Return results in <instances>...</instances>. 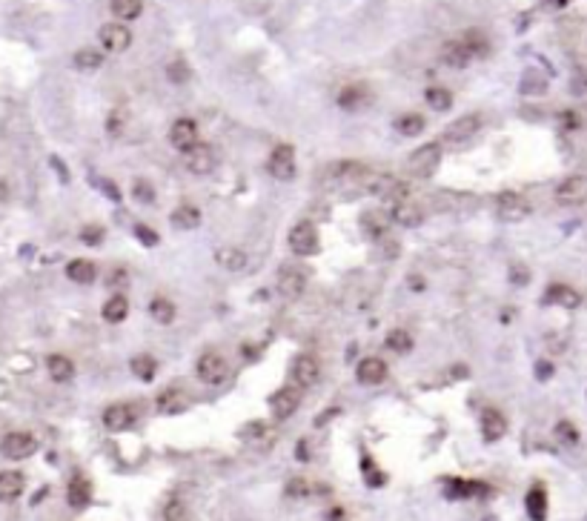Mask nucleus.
<instances>
[{
	"label": "nucleus",
	"mask_w": 587,
	"mask_h": 521,
	"mask_svg": "<svg viewBox=\"0 0 587 521\" xmlns=\"http://www.w3.org/2000/svg\"><path fill=\"white\" fill-rule=\"evenodd\" d=\"M438 163H441V147L438 144H424V147H418L410 155L407 172L415 175V178H430L438 169Z\"/></svg>",
	"instance_id": "obj_1"
},
{
	"label": "nucleus",
	"mask_w": 587,
	"mask_h": 521,
	"mask_svg": "<svg viewBox=\"0 0 587 521\" xmlns=\"http://www.w3.org/2000/svg\"><path fill=\"white\" fill-rule=\"evenodd\" d=\"M0 453H3V458H9V461L32 458L38 453V438L29 436V433H9V436H3V441H0Z\"/></svg>",
	"instance_id": "obj_2"
},
{
	"label": "nucleus",
	"mask_w": 587,
	"mask_h": 521,
	"mask_svg": "<svg viewBox=\"0 0 587 521\" xmlns=\"http://www.w3.org/2000/svg\"><path fill=\"white\" fill-rule=\"evenodd\" d=\"M195 372H198V378H201L204 384L218 387V384H224V381H226V375H229V364L221 358L218 352H206V355H201V358H198Z\"/></svg>",
	"instance_id": "obj_3"
},
{
	"label": "nucleus",
	"mask_w": 587,
	"mask_h": 521,
	"mask_svg": "<svg viewBox=\"0 0 587 521\" xmlns=\"http://www.w3.org/2000/svg\"><path fill=\"white\" fill-rule=\"evenodd\" d=\"M267 169H270V175L275 181H292L295 178V149L290 144H278L270 152Z\"/></svg>",
	"instance_id": "obj_4"
},
{
	"label": "nucleus",
	"mask_w": 587,
	"mask_h": 521,
	"mask_svg": "<svg viewBox=\"0 0 587 521\" xmlns=\"http://www.w3.org/2000/svg\"><path fill=\"white\" fill-rule=\"evenodd\" d=\"M290 249L301 258H307V255H315L318 252V229L315 224L310 221H301L290 229Z\"/></svg>",
	"instance_id": "obj_5"
},
{
	"label": "nucleus",
	"mask_w": 587,
	"mask_h": 521,
	"mask_svg": "<svg viewBox=\"0 0 587 521\" xmlns=\"http://www.w3.org/2000/svg\"><path fill=\"white\" fill-rule=\"evenodd\" d=\"M98 40L109 55H121L132 46V32L124 26V23H104L101 32H98Z\"/></svg>",
	"instance_id": "obj_6"
},
{
	"label": "nucleus",
	"mask_w": 587,
	"mask_h": 521,
	"mask_svg": "<svg viewBox=\"0 0 587 521\" xmlns=\"http://www.w3.org/2000/svg\"><path fill=\"white\" fill-rule=\"evenodd\" d=\"M496 215L502 221H524L530 215V204L519 192H502L496 198Z\"/></svg>",
	"instance_id": "obj_7"
},
{
	"label": "nucleus",
	"mask_w": 587,
	"mask_h": 521,
	"mask_svg": "<svg viewBox=\"0 0 587 521\" xmlns=\"http://www.w3.org/2000/svg\"><path fill=\"white\" fill-rule=\"evenodd\" d=\"M170 144L178 152H190L192 147H198V124L192 117H178L170 129Z\"/></svg>",
	"instance_id": "obj_8"
},
{
	"label": "nucleus",
	"mask_w": 587,
	"mask_h": 521,
	"mask_svg": "<svg viewBox=\"0 0 587 521\" xmlns=\"http://www.w3.org/2000/svg\"><path fill=\"white\" fill-rule=\"evenodd\" d=\"M556 201L561 206H576L587 201V178L584 175H570L556 186Z\"/></svg>",
	"instance_id": "obj_9"
},
{
	"label": "nucleus",
	"mask_w": 587,
	"mask_h": 521,
	"mask_svg": "<svg viewBox=\"0 0 587 521\" xmlns=\"http://www.w3.org/2000/svg\"><path fill=\"white\" fill-rule=\"evenodd\" d=\"M138 421V410L129 407V404H112L104 410V427L112 430V433H124V430H132Z\"/></svg>",
	"instance_id": "obj_10"
},
{
	"label": "nucleus",
	"mask_w": 587,
	"mask_h": 521,
	"mask_svg": "<svg viewBox=\"0 0 587 521\" xmlns=\"http://www.w3.org/2000/svg\"><path fill=\"white\" fill-rule=\"evenodd\" d=\"M301 407V390L298 387H281L272 398H270V410L278 421H284L290 418L295 410Z\"/></svg>",
	"instance_id": "obj_11"
},
{
	"label": "nucleus",
	"mask_w": 587,
	"mask_h": 521,
	"mask_svg": "<svg viewBox=\"0 0 587 521\" xmlns=\"http://www.w3.org/2000/svg\"><path fill=\"white\" fill-rule=\"evenodd\" d=\"M215 163H218L215 152L209 149V147H204V144L192 147L190 152H183V167L190 169L192 175H209V172L215 169Z\"/></svg>",
	"instance_id": "obj_12"
},
{
	"label": "nucleus",
	"mask_w": 587,
	"mask_h": 521,
	"mask_svg": "<svg viewBox=\"0 0 587 521\" xmlns=\"http://www.w3.org/2000/svg\"><path fill=\"white\" fill-rule=\"evenodd\" d=\"M318 378H321V367L313 355H298V358L292 361V381L298 384V390L315 387Z\"/></svg>",
	"instance_id": "obj_13"
},
{
	"label": "nucleus",
	"mask_w": 587,
	"mask_h": 521,
	"mask_svg": "<svg viewBox=\"0 0 587 521\" xmlns=\"http://www.w3.org/2000/svg\"><path fill=\"white\" fill-rule=\"evenodd\" d=\"M479 129H481V117L479 115H464L444 129V140H447V144H464V140L476 138Z\"/></svg>",
	"instance_id": "obj_14"
},
{
	"label": "nucleus",
	"mask_w": 587,
	"mask_h": 521,
	"mask_svg": "<svg viewBox=\"0 0 587 521\" xmlns=\"http://www.w3.org/2000/svg\"><path fill=\"white\" fill-rule=\"evenodd\" d=\"M304 290H307V275L298 267H284L278 272V292L284 298H298Z\"/></svg>",
	"instance_id": "obj_15"
},
{
	"label": "nucleus",
	"mask_w": 587,
	"mask_h": 521,
	"mask_svg": "<svg viewBox=\"0 0 587 521\" xmlns=\"http://www.w3.org/2000/svg\"><path fill=\"white\" fill-rule=\"evenodd\" d=\"M390 226H392V215H390V212L370 209V212H364V215H361V229L370 235V238H375V241L384 238Z\"/></svg>",
	"instance_id": "obj_16"
},
{
	"label": "nucleus",
	"mask_w": 587,
	"mask_h": 521,
	"mask_svg": "<svg viewBox=\"0 0 587 521\" xmlns=\"http://www.w3.org/2000/svg\"><path fill=\"white\" fill-rule=\"evenodd\" d=\"M504 433H507V421H504V415H502L496 407H487V410L481 413V436H484V441L493 444V441L504 438Z\"/></svg>",
	"instance_id": "obj_17"
},
{
	"label": "nucleus",
	"mask_w": 587,
	"mask_h": 521,
	"mask_svg": "<svg viewBox=\"0 0 587 521\" xmlns=\"http://www.w3.org/2000/svg\"><path fill=\"white\" fill-rule=\"evenodd\" d=\"M441 60L453 69H464L470 60H473V52L467 49V43L461 38H456V40H447L441 46Z\"/></svg>",
	"instance_id": "obj_18"
},
{
	"label": "nucleus",
	"mask_w": 587,
	"mask_h": 521,
	"mask_svg": "<svg viewBox=\"0 0 587 521\" xmlns=\"http://www.w3.org/2000/svg\"><path fill=\"white\" fill-rule=\"evenodd\" d=\"M356 375H358L361 384L375 387V384H381L387 378V364L381 358H361L358 367H356Z\"/></svg>",
	"instance_id": "obj_19"
},
{
	"label": "nucleus",
	"mask_w": 587,
	"mask_h": 521,
	"mask_svg": "<svg viewBox=\"0 0 587 521\" xmlns=\"http://www.w3.org/2000/svg\"><path fill=\"white\" fill-rule=\"evenodd\" d=\"M367 104H370V89L364 83H349L338 92V106L341 109L356 112V109H364Z\"/></svg>",
	"instance_id": "obj_20"
},
{
	"label": "nucleus",
	"mask_w": 587,
	"mask_h": 521,
	"mask_svg": "<svg viewBox=\"0 0 587 521\" xmlns=\"http://www.w3.org/2000/svg\"><path fill=\"white\" fill-rule=\"evenodd\" d=\"M155 410H158L160 415H178V413L186 410V395H183L181 390H175V387L163 390V392L155 398Z\"/></svg>",
	"instance_id": "obj_21"
},
{
	"label": "nucleus",
	"mask_w": 587,
	"mask_h": 521,
	"mask_svg": "<svg viewBox=\"0 0 587 521\" xmlns=\"http://www.w3.org/2000/svg\"><path fill=\"white\" fill-rule=\"evenodd\" d=\"M545 301L556 304V306H565V310H576V306L581 304V295L573 287H568V283H553V287L545 292Z\"/></svg>",
	"instance_id": "obj_22"
},
{
	"label": "nucleus",
	"mask_w": 587,
	"mask_h": 521,
	"mask_svg": "<svg viewBox=\"0 0 587 521\" xmlns=\"http://www.w3.org/2000/svg\"><path fill=\"white\" fill-rule=\"evenodd\" d=\"M26 487V479L17 470H3L0 472V502H15Z\"/></svg>",
	"instance_id": "obj_23"
},
{
	"label": "nucleus",
	"mask_w": 587,
	"mask_h": 521,
	"mask_svg": "<svg viewBox=\"0 0 587 521\" xmlns=\"http://www.w3.org/2000/svg\"><path fill=\"white\" fill-rule=\"evenodd\" d=\"M66 275H69V281H75V283H92L98 278V267H95V260L75 258V260H69Z\"/></svg>",
	"instance_id": "obj_24"
},
{
	"label": "nucleus",
	"mask_w": 587,
	"mask_h": 521,
	"mask_svg": "<svg viewBox=\"0 0 587 521\" xmlns=\"http://www.w3.org/2000/svg\"><path fill=\"white\" fill-rule=\"evenodd\" d=\"M390 215H392V224H402V226H418L421 221H424V212H421V206H415L410 201L395 204Z\"/></svg>",
	"instance_id": "obj_25"
},
{
	"label": "nucleus",
	"mask_w": 587,
	"mask_h": 521,
	"mask_svg": "<svg viewBox=\"0 0 587 521\" xmlns=\"http://www.w3.org/2000/svg\"><path fill=\"white\" fill-rule=\"evenodd\" d=\"M89 499H92L89 481H86L83 476H75L72 481H69V487H66V502H69V507L83 510V507L89 504Z\"/></svg>",
	"instance_id": "obj_26"
},
{
	"label": "nucleus",
	"mask_w": 587,
	"mask_h": 521,
	"mask_svg": "<svg viewBox=\"0 0 587 521\" xmlns=\"http://www.w3.org/2000/svg\"><path fill=\"white\" fill-rule=\"evenodd\" d=\"M201 209L198 206H192V204H183V206H178L175 212H172V226L175 229H186V232H192V229H198L201 226Z\"/></svg>",
	"instance_id": "obj_27"
},
{
	"label": "nucleus",
	"mask_w": 587,
	"mask_h": 521,
	"mask_svg": "<svg viewBox=\"0 0 587 521\" xmlns=\"http://www.w3.org/2000/svg\"><path fill=\"white\" fill-rule=\"evenodd\" d=\"M524 504H527V515H530L533 521H545V518H547V493H545L542 484L530 487Z\"/></svg>",
	"instance_id": "obj_28"
},
{
	"label": "nucleus",
	"mask_w": 587,
	"mask_h": 521,
	"mask_svg": "<svg viewBox=\"0 0 587 521\" xmlns=\"http://www.w3.org/2000/svg\"><path fill=\"white\" fill-rule=\"evenodd\" d=\"M46 372L52 375V381H72L75 378V364L72 358H66V355H49V361H46Z\"/></svg>",
	"instance_id": "obj_29"
},
{
	"label": "nucleus",
	"mask_w": 587,
	"mask_h": 521,
	"mask_svg": "<svg viewBox=\"0 0 587 521\" xmlns=\"http://www.w3.org/2000/svg\"><path fill=\"white\" fill-rule=\"evenodd\" d=\"M215 258H218V264L224 270H229V272H241L249 264V255L244 249H238V247H224V249H218Z\"/></svg>",
	"instance_id": "obj_30"
},
{
	"label": "nucleus",
	"mask_w": 587,
	"mask_h": 521,
	"mask_svg": "<svg viewBox=\"0 0 587 521\" xmlns=\"http://www.w3.org/2000/svg\"><path fill=\"white\" fill-rule=\"evenodd\" d=\"M447 495H450V499H473V495H490V487L481 484V481H461V479H456L450 484Z\"/></svg>",
	"instance_id": "obj_31"
},
{
	"label": "nucleus",
	"mask_w": 587,
	"mask_h": 521,
	"mask_svg": "<svg viewBox=\"0 0 587 521\" xmlns=\"http://www.w3.org/2000/svg\"><path fill=\"white\" fill-rule=\"evenodd\" d=\"M126 315H129V301H126V295H112V298L104 304V318H106L109 324H121Z\"/></svg>",
	"instance_id": "obj_32"
},
{
	"label": "nucleus",
	"mask_w": 587,
	"mask_h": 521,
	"mask_svg": "<svg viewBox=\"0 0 587 521\" xmlns=\"http://www.w3.org/2000/svg\"><path fill=\"white\" fill-rule=\"evenodd\" d=\"M109 9L117 20H135L144 12V0H112Z\"/></svg>",
	"instance_id": "obj_33"
},
{
	"label": "nucleus",
	"mask_w": 587,
	"mask_h": 521,
	"mask_svg": "<svg viewBox=\"0 0 587 521\" xmlns=\"http://www.w3.org/2000/svg\"><path fill=\"white\" fill-rule=\"evenodd\" d=\"M129 370H132V375L140 378V381H152L155 372H158V364H155L152 355H135V358L129 361Z\"/></svg>",
	"instance_id": "obj_34"
},
{
	"label": "nucleus",
	"mask_w": 587,
	"mask_h": 521,
	"mask_svg": "<svg viewBox=\"0 0 587 521\" xmlns=\"http://www.w3.org/2000/svg\"><path fill=\"white\" fill-rule=\"evenodd\" d=\"M424 98H427L430 109H436V112H447V109L453 106V92L444 89V86H430V89L424 92Z\"/></svg>",
	"instance_id": "obj_35"
},
{
	"label": "nucleus",
	"mask_w": 587,
	"mask_h": 521,
	"mask_svg": "<svg viewBox=\"0 0 587 521\" xmlns=\"http://www.w3.org/2000/svg\"><path fill=\"white\" fill-rule=\"evenodd\" d=\"M424 126H427L424 117H421V115H413V112H410V115H402V117H395V129L402 132V135H407V138L421 135V132H424Z\"/></svg>",
	"instance_id": "obj_36"
},
{
	"label": "nucleus",
	"mask_w": 587,
	"mask_h": 521,
	"mask_svg": "<svg viewBox=\"0 0 587 521\" xmlns=\"http://www.w3.org/2000/svg\"><path fill=\"white\" fill-rule=\"evenodd\" d=\"M149 313H152V318H155L158 324H172V321H175V315H178L175 304H172V301H167V298H155V301L149 304Z\"/></svg>",
	"instance_id": "obj_37"
},
{
	"label": "nucleus",
	"mask_w": 587,
	"mask_h": 521,
	"mask_svg": "<svg viewBox=\"0 0 587 521\" xmlns=\"http://www.w3.org/2000/svg\"><path fill=\"white\" fill-rule=\"evenodd\" d=\"M387 349L390 352H398V355H404L413 349V336L407 333V329H392V333L387 336Z\"/></svg>",
	"instance_id": "obj_38"
},
{
	"label": "nucleus",
	"mask_w": 587,
	"mask_h": 521,
	"mask_svg": "<svg viewBox=\"0 0 587 521\" xmlns=\"http://www.w3.org/2000/svg\"><path fill=\"white\" fill-rule=\"evenodd\" d=\"M104 63V55L95 52V49H78L75 52V66L78 69H86V72H92V69H98Z\"/></svg>",
	"instance_id": "obj_39"
},
{
	"label": "nucleus",
	"mask_w": 587,
	"mask_h": 521,
	"mask_svg": "<svg viewBox=\"0 0 587 521\" xmlns=\"http://www.w3.org/2000/svg\"><path fill=\"white\" fill-rule=\"evenodd\" d=\"M163 521H190V510L181 499H172L163 504Z\"/></svg>",
	"instance_id": "obj_40"
},
{
	"label": "nucleus",
	"mask_w": 587,
	"mask_h": 521,
	"mask_svg": "<svg viewBox=\"0 0 587 521\" xmlns=\"http://www.w3.org/2000/svg\"><path fill=\"white\" fill-rule=\"evenodd\" d=\"M556 438L561 444H568V447H576L579 444V430H576V424L573 421H559L556 424Z\"/></svg>",
	"instance_id": "obj_41"
},
{
	"label": "nucleus",
	"mask_w": 587,
	"mask_h": 521,
	"mask_svg": "<svg viewBox=\"0 0 587 521\" xmlns=\"http://www.w3.org/2000/svg\"><path fill=\"white\" fill-rule=\"evenodd\" d=\"M315 487L307 481V479H290L287 481V495H292V499H307V495H313Z\"/></svg>",
	"instance_id": "obj_42"
},
{
	"label": "nucleus",
	"mask_w": 587,
	"mask_h": 521,
	"mask_svg": "<svg viewBox=\"0 0 587 521\" xmlns=\"http://www.w3.org/2000/svg\"><path fill=\"white\" fill-rule=\"evenodd\" d=\"M167 75L172 83H186L190 81V66H186V60H172L170 69H167Z\"/></svg>",
	"instance_id": "obj_43"
},
{
	"label": "nucleus",
	"mask_w": 587,
	"mask_h": 521,
	"mask_svg": "<svg viewBox=\"0 0 587 521\" xmlns=\"http://www.w3.org/2000/svg\"><path fill=\"white\" fill-rule=\"evenodd\" d=\"M126 126V112L124 109H115L109 117H106V132L109 135H121Z\"/></svg>",
	"instance_id": "obj_44"
},
{
	"label": "nucleus",
	"mask_w": 587,
	"mask_h": 521,
	"mask_svg": "<svg viewBox=\"0 0 587 521\" xmlns=\"http://www.w3.org/2000/svg\"><path fill=\"white\" fill-rule=\"evenodd\" d=\"M547 89V81L545 78H538V75H527L522 81V92L524 94H538V92H545Z\"/></svg>",
	"instance_id": "obj_45"
},
{
	"label": "nucleus",
	"mask_w": 587,
	"mask_h": 521,
	"mask_svg": "<svg viewBox=\"0 0 587 521\" xmlns=\"http://www.w3.org/2000/svg\"><path fill=\"white\" fill-rule=\"evenodd\" d=\"M81 241L89 244V247H98L104 241V229L101 226H83L81 229Z\"/></svg>",
	"instance_id": "obj_46"
},
{
	"label": "nucleus",
	"mask_w": 587,
	"mask_h": 521,
	"mask_svg": "<svg viewBox=\"0 0 587 521\" xmlns=\"http://www.w3.org/2000/svg\"><path fill=\"white\" fill-rule=\"evenodd\" d=\"M135 235H138V241L144 244V247H158V232H152L149 226L138 224V226H135Z\"/></svg>",
	"instance_id": "obj_47"
},
{
	"label": "nucleus",
	"mask_w": 587,
	"mask_h": 521,
	"mask_svg": "<svg viewBox=\"0 0 587 521\" xmlns=\"http://www.w3.org/2000/svg\"><path fill=\"white\" fill-rule=\"evenodd\" d=\"M135 198H138V201H144V204H152V201H155L152 186H149L147 181H138V183H135Z\"/></svg>",
	"instance_id": "obj_48"
},
{
	"label": "nucleus",
	"mask_w": 587,
	"mask_h": 521,
	"mask_svg": "<svg viewBox=\"0 0 587 521\" xmlns=\"http://www.w3.org/2000/svg\"><path fill=\"white\" fill-rule=\"evenodd\" d=\"M101 186H104V195H106V198H112V201H121V192H117V186H115L112 181H104Z\"/></svg>",
	"instance_id": "obj_49"
},
{
	"label": "nucleus",
	"mask_w": 587,
	"mask_h": 521,
	"mask_svg": "<svg viewBox=\"0 0 587 521\" xmlns=\"http://www.w3.org/2000/svg\"><path fill=\"white\" fill-rule=\"evenodd\" d=\"M536 372H538V378H542V381H545V378H550L553 367H550L547 361H538V364H536Z\"/></svg>",
	"instance_id": "obj_50"
},
{
	"label": "nucleus",
	"mask_w": 587,
	"mask_h": 521,
	"mask_svg": "<svg viewBox=\"0 0 587 521\" xmlns=\"http://www.w3.org/2000/svg\"><path fill=\"white\" fill-rule=\"evenodd\" d=\"M513 281H519V287H524L527 272H524V270H519V267H513Z\"/></svg>",
	"instance_id": "obj_51"
},
{
	"label": "nucleus",
	"mask_w": 587,
	"mask_h": 521,
	"mask_svg": "<svg viewBox=\"0 0 587 521\" xmlns=\"http://www.w3.org/2000/svg\"><path fill=\"white\" fill-rule=\"evenodd\" d=\"M573 92H576V94H587V81H584V78H579V81L573 83Z\"/></svg>",
	"instance_id": "obj_52"
},
{
	"label": "nucleus",
	"mask_w": 587,
	"mask_h": 521,
	"mask_svg": "<svg viewBox=\"0 0 587 521\" xmlns=\"http://www.w3.org/2000/svg\"><path fill=\"white\" fill-rule=\"evenodd\" d=\"M561 121H565V126H570V129H576V126H579L576 115H570V112H568V115H561Z\"/></svg>",
	"instance_id": "obj_53"
},
{
	"label": "nucleus",
	"mask_w": 587,
	"mask_h": 521,
	"mask_svg": "<svg viewBox=\"0 0 587 521\" xmlns=\"http://www.w3.org/2000/svg\"><path fill=\"white\" fill-rule=\"evenodd\" d=\"M6 198H9V183L0 178V201H6Z\"/></svg>",
	"instance_id": "obj_54"
},
{
	"label": "nucleus",
	"mask_w": 587,
	"mask_h": 521,
	"mask_svg": "<svg viewBox=\"0 0 587 521\" xmlns=\"http://www.w3.org/2000/svg\"><path fill=\"white\" fill-rule=\"evenodd\" d=\"M545 3H547V6H556V9H559V6H568L570 0H545Z\"/></svg>",
	"instance_id": "obj_55"
}]
</instances>
